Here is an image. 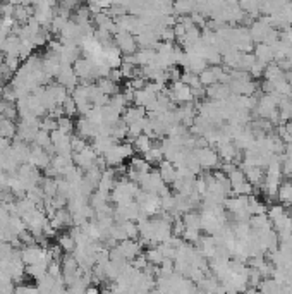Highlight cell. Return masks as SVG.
I'll list each match as a JSON object with an SVG mask.
<instances>
[{
	"mask_svg": "<svg viewBox=\"0 0 292 294\" xmlns=\"http://www.w3.org/2000/svg\"><path fill=\"white\" fill-rule=\"evenodd\" d=\"M229 181H230L232 195L249 196V195H253L254 193V186L248 181V177H246L244 170H242L241 167H237V169L232 170V172L229 174Z\"/></svg>",
	"mask_w": 292,
	"mask_h": 294,
	"instance_id": "cell-1",
	"label": "cell"
},
{
	"mask_svg": "<svg viewBox=\"0 0 292 294\" xmlns=\"http://www.w3.org/2000/svg\"><path fill=\"white\" fill-rule=\"evenodd\" d=\"M194 155H196L198 158V163H200L201 170H212V169H217V167H220V163H222V160H220L219 153H217L215 148L212 147H198L194 148Z\"/></svg>",
	"mask_w": 292,
	"mask_h": 294,
	"instance_id": "cell-2",
	"label": "cell"
},
{
	"mask_svg": "<svg viewBox=\"0 0 292 294\" xmlns=\"http://www.w3.org/2000/svg\"><path fill=\"white\" fill-rule=\"evenodd\" d=\"M114 42L117 48L121 50L122 55H131L138 50V42H136V35L129 31H117L114 35Z\"/></svg>",
	"mask_w": 292,
	"mask_h": 294,
	"instance_id": "cell-3",
	"label": "cell"
},
{
	"mask_svg": "<svg viewBox=\"0 0 292 294\" xmlns=\"http://www.w3.org/2000/svg\"><path fill=\"white\" fill-rule=\"evenodd\" d=\"M168 96L172 98V102L177 103H186V102H194L193 98V91H191V86L186 83H182L181 79L172 83L170 90H167Z\"/></svg>",
	"mask_w": 292,
	"mask_h": 294,
	"instance_id": "cell-4",
	"label": "cell"
},
{
	"mask_svg": "<svg viewBox=\"0 0 292 294\" xmlns=\"http://www.w3.org/2000/svg\"><path fill=\"white\" fill-rule=\"evenodd\" d=\"M52 162V155L48 153L45 148L38 147V145H33L31 151H29V160L28 163H31L36 169H47Z\"/></svg>",
	"mask_w": 292,
	"mask_h": 294,
	"instance_id": "cell-5",
	"label": "cell"
},
{
	"mask_svg": "<svg viewBox=\"0 0 292 294\" xmlns=\"http://www.w3.org/2000/svg\"><path fill=\"white\" fill-rule=\"evenodd\" d=\"M76 131H77V135L83 136L84 140H95V138L98 136V124L89 121L86 115H81L76 122Z\"/></svg>",
	"mask_w": 292,
	"mask_h": 294,
	"instance_id": "cell-6",
	"label": "cell"
},
{
	"mask_svg": "<svg viewBox=\"0 0 292 294\" xmlns=\"http://www.w3.org/2000/svg\"><path fill=\"white\" fill-rule=\"evenodd\" d=\"M119 246H121L122 249V253H124V256L127 260H133V258H136L138 255H141L143 253V244H141V241H138V239H124V241H121L119 243Z\"/></svg>",
	"mask_w": 292,
	"mask_h": 294,
	"instance_id": "cell-7",
	"label": "cell"
},
{
	"mask_svg": "<svg viewBox=\"0 0 292 294\" xmlns=\"http://www.w3.org/2000/svg\"><path fill=\"white\" fill-rule=\"evenodd\" d=\"M19 45L21 38L17 35H7L3 43L0 45V50L3 52L5 57H19Z\"/></svg>",
	"mask_w": 292,
	"mask_h": 294,
	"instance_id": "cell-8",
	"label": "cell"
},
{
	"mask_svg": "<svg viewBox=\"0 0 292 294\" xmlns=\"http://www.w3.org/2000/svg\"><path fill=\"white\" fill-rule=\"evenodd\" d=\"M230 96L229 83H215L207 86V98L210 100H227Z\"/></svg>",
	"mask_w": 292,
	"mask_h": 294,
	"instance_id": "cell-9",
	"label": "cell"
},
{
	"mask_svg": "<svg viewBox=\"0 0 292 294\" xmlns=\"http://www.w3.org/2000/svg\"><path fill=\"white\" fill-rule=\"evenodd\" d=\"M256 61L263 62V64H270L275 61V54H273V48L268 43H254V50H253Z\"/></svg>",
	"mask_w": 292,
	"mask_h": 294,
	"instance_id": "cell-10",
	"label": "cell"
},
{
	"mask_svg": "<svg viewBox=\"0 0 292 294\" xmlns=\"http://www.w3.org/2000/svg\"><path fill=\"white\" fill-rule=\"evenodd\" d=\"M158 172H160V176H162L163 182L170 186L172 182L175 181V177H177V167H175L170 160L163 158L162 162L158 163Z\"/></svg>",
	"mask_w": 292,
	"mask_h": 294,
	"instance_id": "cell-11",
	"label": "cell"
},
{
	"mask_svg": "<svg viewBox=\"0 0 292 294\" xmlns=\"http://www.w3.org/2000/svg\"><path fill=\"white\" fill-rule=\"evenodd\" d=\"M143 117H146V109L145 107H140V105H129L127 109L122 112V121L126 122L127 126L133 124V122L136 121H141Z\"/></svg>",
	"mask_w": 292,
	"mask_h": 294,
	"instance_id": "cell-12",
	"label": "cell"
},
{
	"mask_svg": "<svg viewBox=\"0 0 292 294\" xmlns=\"http://www.w3.org/2000/svg\"><path fill=\"white\" fill-rule=\"evenodd\" d=\"M156 100V93H153V91H149L148 88H141V90H136L134 91V100H133V103L134 105H140V107H149L153 102Z\"/></svg>",
	"mask_w": 292,
	"mask_h": 294,
	"instance_id": "cell-13",
	"label": "cell"
},
{
	"mask_svg": "<svg viewBox=\"0 0 292 294\" xmlns=\"http://www.w3.org/2000/svg\"><path fill=\"white\" fill-rule=\"evenodd\" d=\"M242 170H244L246 177H248V181L251 182V184L256 186V188H260L261 182H263V179H265V170H263V167H258V165L242 167Z\"/></svg>",
	"mask_w": 292,
	"mask_h": 294,
	"instance_id": "cell-14",
	"label": "cell"
},
{
	"mask_svg": "<svg viewBox=\"0 0 292 294\" xmlns=\"http://www.w3.org/2000/svg\"><path fill=\"white\" fill-rule=\"evenodd\" d=\"M196 10L194 0H175L174 2V14L175 16H191Z\"/></svg>",
	"mask_w": 292,
	"mask_h": 294,
	"instance_id": "cell-15",
	"label": "cell"
},
{
	"mask_svg": "<svg viewBox=\"0 0 292 294\" xmlns=\"http://www.w3.org/2000/svg\"><path fill=\"white\" fill-rule=\"evenodd\" d=\"M249 225L254 230H263V229H272L273 224L267 214H256L249 217Z\"/></svg>",
	"mask_w": 292,
	"mask_h": 294,
	"instance_id": "cell-16",
	"label": "cell"
},
{
	"mask_svg": "<svg viewBox=\"0 0 292 294\" xmlns=\"http://www.w3.org/2000/svg\"><path fill=\"white\" fill-rule=\"evenodd\" d=\"M277 109H279L280 122H282V124L291 121L292 119V96H284L279 105H277Z\"/></svg>",
	"mask_w": 292,
	"mask_h": 294,
	"instance_id": "cell-17",
	"label": "cell"
},
{
	"mask_svg": "<svg viewBox=\"0 0 292 294\" xmlns=\"http://www.w3.org/2000/svg\"><path fill=\"white\" fill-rule=\"evenodd\" d=\"M277 198H279V202L282 203L284 207H292V179L280 184Z\"/></svg>",
	"mask_w": 292,
	"mask_h": 294,
	"instance_id": "cell-18",
	"label": "cell"
},
{
	"mask_svg": "<svg viewBox=\"0 0 292 294\" xmlns=\"http://www.w3.org/2000/svg\"><path fill=\"white\" fill-rule=\"evenodd\" d=\"M96 86L100 88V91L105 93V95L112 96L115 95V93H119L121 90H119V83H115L114 79H110V77H98L96 79Z\"/></svg>",
	"mask_w": 292,
	"mask_h": 294,
	"instance_id": "cell-19",
	"label": "cell"
},
{
	"mask_svg": "<svg viewBox=\"0 0 292 294\" xmlns=\"http://www.w3.org/2000/svg\"><path fill=\"white\" fill-rule=\"evenodd\" d=\"M133 147H134V151L136 153H140V155H143L145 151H148L149 148L153 147V140L149 138L148 135H140V136H136L133 140Z\"/></svg>",
	"mask_w": 292,
	"mask_h": 294,
	"instance_id": "cell-20",
	"label": "cell"
},
{
	"mask_svg": "<svg viewBox=\"0 0 292 294\" xmlns=\"http://www.w3.org/2000/svg\"><path fill=\"white\" fill-rule=\"evenodd\" d=\"M151 163L149 162H146L145 157L141 155V157H136V155H133L131 157V163H129V169H133V170H136L140 176H143V174L146 172H149L151 170Z\"/></svg>",
	"mask_w": 292,
	"mask_h": 294,
	"instance_id": "cell-21",
	"label": "cell"
},
{
	"mask_svg": "<svg viewBox=\"0 0 292 294\" xmlns=\"http://www.w3.org/2000/svg\"><path fill=\"white\" fill-rule=\"evenodd\" d=\"M48 272V263L40 262V263H33V265H26V275L31 277L33 281H38L42 279L45 274Z\"/></svg>",
	"mask_w": 292,
	"mask_h": 294,
	"instance_id": "cell-22",
	"label": "cell"
},
{
	"mask_svg": "<svg viewBox=\"0 0 292 294\" xmlns=\"http://www.w3.org/2000/svg\"><path fill=\"white\" fill-rule=\"evenodd\" d=\"M0 115L7 119H16L19 115V110H17L16 102H9V100H0Z\"/></svg>",
	"mask_w": 292,
	"mask_h": 294,
	"instance_id": "cell-23",
	"label": "cell"
},
{
	"mask_svg": "<svg viewBox=\"0 0 292 294\" xmlns=\"http://www.w3.org/2000/svg\"><path fill=\"white\" fill-rule=\"evenodd\" d=\"M286 76V73L282 71L279 64H277L275 61L270 62V64H267V68H265V73H263V77L267 81H277L280 79V77Z\"/></svg>",
	"mask_w": 292,
	"mask_h": 294,
	"instance_id": "cell-24",
	"label": "cell"
},
{
	"mask_svg": "<svg viewBox=\"0 0 292 294\" xmlns=\"http://www.w3.org/2000/svg\"><path fill=\"white\" fill-rule=\"evenodd\" d=\"M143 157H145V160L146 162H149L151 165H158L160 162H162L163 158V150H162V147H156L155 143H153V147L149 148L148 151H145L143 153Z\"/></svg>",
	"mask_w": 292,
	"mask_h": 294,
	"instance_id": "cell-25",
	"label": "cell"
},
{
	"mask_svg": "<svg viewBox=\"0 0 292 294\" xmlns=\"http://www.w3.org/2000/svg\"><path fill=\"white\" fill-rule=\"evenodd\" d=\"M258 291H261V293H280L282 291V286H280L273 277H263L260 284H258Z\"/></svg>",
	"mask_w": 292,
	"mask_h": 294,
	"instance_id": "cell-26",
	"label": "cell"
},
{
	"mask_svg": "<svg viewBox=\"0 0 292 294\" xmlns=\"http://www.w3.org/2000/svg\"><path fill=\"white\" fill-rule=\"evenodd\" d=\"M182 220H184L186 227H193V229L201 230V212L189 210L186 214H182Z\"/></svg>",
	"mask_w": 292,
	"mask_h": 294,
	"instance_id": "cell-27",
	"label": "cell"
},
{
	"mask_svg": "<svg viewBox=\"0 0 292 294\" xmlns=\"http://www.w3.org/2000/svg\"><path fill=\"white\" fill-rule=\"evenodd\" d=\"M57 244L64 249V253H73L76 248V241L71 236V232H64L57 236Z\"/></svg>",
	"mask_w": 292,
	"mask_h": 294,
	"instance_id": "cell-28",
	"label": "cell"
},
{
	"mask_svg": "<svg viewBox=\"0 0 292 294\" xmlns=\"http://www.w3.org/2000/svg\"><path fill=\"white\" fill-rule=\"evenodd\" d=\"M108 103H110L112 107H115V109H117L121 114L124 112L127 107L131 105L129 100L126 98V95H124L122 91H119V93H115V95H112V96H110V102H108Z\"/></svg>",
	"mask_w": 292,
	"mask_h": 294,
	"instance_id": "cell-29",
	"label": "cell"
},
{
	"mask_svg": "<svg viewBox=\"0 0 292 294\" xmlns=\"http://www.w3.org/2000/svg\"><path fill=\"white\" fill-rule=\"evenodd\" d=\"M254 61H256V57H254L253 52H241V57H239L237 68H235V69L249 73V69H251V66L254 64Z\"/></svg>",
	"mask_w": 292,
	"mask_h": 294,
	"instance_id": "cell-30",
	"label": "cell"
},
{
	"mask_svg": "<svg viewBox=\"0 0 292 294\" xmlns=\"http://www.w3.org/2000/svg\"><path fill=\"white\" fill-rule=\"evenodd\" d=\"M127 128H129V126H127L121 117V121H119L117 124L112 126V135L110 136L114 138L115 141H124V140H127Z\"/></svg>",
	"mask_w": 292,
	"mask_h": 294,
	"instance_id": "cell-31",
	"label": "cell"
},
{
	"mask_svg": "<svg viewBox=\"0 0 292 294\" xmlns=\"http://www.w3.org/2000/svg\"><path fill=\"white\" fill-rule=\"evenodd\" d=\"M248 207H249V214L251 215H256V214H267L268 207L265 203H261L260 200L256 198L254 195L248 196Z\"/></svg>",
	"mask_w": 292,
	"mask_h": 294,
	"instance_id": "cell-32",
	"label": "cell"
},
{
	"mask_svg": "<svg viewBox=\"0 0 292 294\" xmlns=\"http://www.w3.org/2000/svg\"><path fill=\"white\" fill-rule=\"evenodd\" d=\"M145 256L149 263H153V265H160V263L163 262V255H162V251H160L158 246L148 248L146 249V253H145Z\"/></svg>",
	"mask_w": 292,
	"mask_h": 294,
	"instance_id": "cell-33",
	"label": "cell"
},
{
	"mask_svg": "<svg viewBox=\"0 0 292 294\" xmlns=\"http://www.w3.org/2000/svg\"><path fill=\"white\" fill-rule=\"evenodd\" d=\"M57 124H59V129H61L62 133H67V135H73V129H76V124H74L69 115H61V117L57 119Z\"/></svg>",
	"mask_w": 292,
	"mask_h": 294,
	"instance_id": "cell-34",
	"label": "cell"
},
{
	"mask_svg": "<svg viewBox=\"0 0 292 294\" xmlns=\"http://www.w3.org/2000/svg\"><path fill=\"white\" fill-rule=\"evenodd\" d=\"M62 109H64V115H69V117H73L74 114H77L76 100H74L73 95H67V98L62 102Z\"/></svg>",
	"mask_w": 292,
	"mask_h": 294,
	"instance_id": "cell-35",
	"label": "cell"
},
{
	"mask_svg": "<svg viewBox=\"0 0 292 294\" xmlns=\"http://www.w3.org/2000/svg\"><path fill=\"white\" fill-rule=\"evenodd\" d=\"M184 241H188L191 244H196L201 239V230L200 229H193V227H186L184 234H182Z\"/></svg>",
	"mask_w": 292,
	"mask_h": 294,
	"instance_id": "cell-36",
	"label": "cell"
},
{
	"mask_svg": "<svg viewBox=\"0 0 292 294\" xmlns=\"http://www.w3.org/2000/svg\"><path fill=\"white\" fill-rule=\"evenodd\" d=\"M33 50H35V47L31 45V42H29V40H21V45H19V59H21V61H26V59H28L29 55H33Z\"/></svg>",
	"mask_w": 292,
	"mask_h": 294,
	"instance_id": "cell-37",
	"label": "cell"
},
{
	"mask_svg": "<svg viewBox=\"0 0 292 294\" xmlns=\"http://www.w3.org/2000/svg\"><path fill=\"white\" fill-rule=\"evenodd\" d=\"M48 274L55 279L62 277V260H55V258L50 260V263H48Z\"/></svg>",
	"mask_w": 292,
	"mask_h": 294,
	"instance_id": "cell-38",
	"label": "cell"
},
{
	"mask_svg": "<svg viewBox=\"0 0 292 294\" xmlns=\"http://www.w3.org/2000/svg\"><path fill=\"white\" fill-rule=\"evenodd\" d=\"M265 68H267V64H263V62H260V61H254V64L251 66V69H249L251 77H253V79H260V77H263Z\"/></svg>",
	"mask_w": 292,
	"mask_h": 294,
	"instance_id": "cell-39",
	"label": "cell"
},
{
	"mask_svg": "<svg viewBox=\"0 0 292 294\" xmlns=\"http://www.w3.org/2000/svg\"><path fill=\"white\" fill-rule=\"evenodd\" d=\"M3 64L12 71V73H16V71L21 68V59L19 57H5L3 59Z\"/></svg>",
	"mask_w": 292,
	"mask_h": 294,
	"instance_id": "cell-40",
	"label": "cell"
},
{
	"mask_svg": "<svg viewBox=\"0 0 292 294\" xmlns=\"http://www.w3.org/2000/svg\"><path fill=\"white\" fill-rule=\"evenodd\" d=\"M286 153L292 155V140L289 141V143H286Z\"/></svg>",
	"mask_w": 292,
	"mask_h": 294,
	"instance_id": "cell-41",
	"label": "cell"
},
{
	"mask_svg": "<svg viewBox=\"0 0 292 294\" xmlns=\"http://www.w3.org/2000/svg\"><path fill=\"white\" fill-rule=\"evenodd\" d=\"M2 93H3V83L0 81V98H2Z\"/></svg>",
	"mask_w": 292,
	"mask_h": 294,
	"instance_id": "cell-42",
	"label": "cell"
},
{
	"mask_svg": "<svg viewBox=\"0 0 292 294\" xmlns=\"http://www.w3.org/2000/svg\"><path fill=\"white\" fill-rule=\"evenodd\" d=\"M0 17H2V3H0Z\"/></svg>",
	"mask_w": 292,
	"mask_h": 294,
	"instance_id": "cell-43",
	"label": "cell"
}]
</instances>
